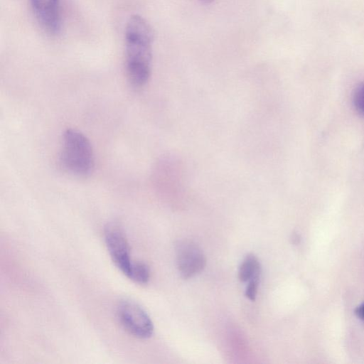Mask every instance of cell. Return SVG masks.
I'll return each instance as SVG.
<instances>
[{
    "instance_id": "1",
    "label": "cell",
    "mask_w": 364,
    "mask_h": 364,
    "mask_svg": "<svg viewBox=\"0 0 364 364\" xmlns=\"http://www.w3.org/2000/svg\"><path fill=\"white\" fill-rule=\"evenodd\" d=\"M60 162L68 172L77 176H86L92 172L95 166L93 149L85 135L73 129L64 132Z\"/></svg>"
},
{
    "instance_id": "2",
    "label": "cell",
    "mask_w": 364,
    "mask_h": 364,
    "mask_svg": "<svg viewBox=\"0 0 364 364\" xmlns=\"http://www.w3.org/2000/svg\"><path fill=\"white\" fill-rule=\"evenodd\" d=\"M126 71L129 82L134 87L145 85L151 75L152 41L125 37Z\"/></svg>"
},
{
    "instance_id": "3",
    "label": "cell",
    "mask_w": 364,
    "mask_h": 364,
    "mask_svg": "<svg viewBox=\"0 0 364 364\" xmlns=\"http://www.w3.org/2000/svg\"><path fill=\"white\" fill-rule=\"evenodd\" d=\"M117 314L121 325L130 334L142 339L151 336L154 331L152 321L136 302L129 299L121 301Z\"/></svg>"
},
{
    "instance_id": "4",
    "label": "cell",
    "mask_w": 364,
    "mask_h": 364,
    "mask_svg": "<svg viewBox=\"0 0 364 364\" xmlns=\"http://www.w3.org/2000/svg\"><path fill=\"white\" fill-rule=\"evenodd\" d=\"M105 241L112 262L127 277L132 264L130 247L123 228L117 223L105 228Z\"/></svg>"
},
{
    "instance_id": "5",
    "label": "cell",
    "mask_w": 364,
    "mask_h": 364,
    "mask_svg": "<svg viewBox=\"0 0 364 364\" xmlns=\"http://www.w3.org/2000/svg\"><path fill=\"white\" fill-rule=\"evenodd\" d=\"M176 258L177 268L183 279L198 274L206 264V258L202 250L190 240H181L176 244Z\"/></svg>"
},
{
    "instance_id": "6",
    "label": "cell",
    "mask_w": 364,
    "mask_h": 364,
    "mask_svg": "<svg viewBox=\"0 0 364 364\" xmlns=\"http://www.w3.org/2000/svg\"><path fill=\"white\" fill-rule=\"evenodd\" d=\"M31 6L41 26L50 33L60 29V0H31Z\"/></svg>"
},
{
    "instance_id": "7",
    "label": "cell",
    "mask_w": 364,
    "mask_h": 364,
    "mask_svg": "<svg viewBox=\"0 0 364 364\" xmlns=\"http://www.w3.org/2000/svg\"><path fill=\"white\" fill-rule=\"evenodd\" d=\"M261 265L256 256L247 255L242 260L238 270V278L242 282L260 278Z\"/></svg>"
},
{
    "instance_id": "8",
    "label": "cell",
    "mask_w": 364,
    "mask_h": 364,
    "mask_svg": "<svg viewBox=\"0 0 364 364\" xmlns=\"http://www.w3.org/2000/svg\"><path fill=\"white\" fill-rule=\"evenodd\" d=\"M127 277L137 284H146L150 278V269L144 262H133Z\"/></svg>"
},
{
    "instance_id": "9",
    "label": "cell",
    "mask_w": 364,
    "mask_h": 364,
    "mask_svg": "<svg viewBox=\"0 0 364 364\" xmlns=\"http://www.w3.org/2000/svg\"><path fill=\"white\" fill-rule=\"evenodd\" d=\"M353 102L357 112L364 116V82L359 85L355 90Z\"/></svg>"
},
{
    "instance_id": "10",
    "label": "cell",
    "mask_w": 364,
    "mask_h": 364,
    "mask_svg": "<svg viewBox=\"0 0 364 364\" xmlns=\"http://www.w3.org/2000/svg\"><path fill=\"white\" fill-rule=\"evenodd\" d=\"M259 278L252 279L248 282L245 289V296L251 301H255L257 294Z\"/></svg>"
},
{
    "instance_id": "11",
    "label": "cell",
    "mask_w": 364,
    "mask_h": 364,
    "mask_svg": "<svg viewBox=\"0 0 364 364\" xmlns=\"http://www.w3.org/2000/svg\"><path fill=\"white\" fill-rule=\"evenodd\" d=\"M355 314L364 322V303L358 306L355 310Z\"/></svg>"
},
{
    "instance_id": "12",
    "label": "cell",
    "mask_w": 364,
    "mask_h": 364,
    "mask_svg": "<svg viewBox=\"0 0 364 364\" xmlns=\"http://www.w3.org/2000/svg\"><path fill=\"white\" fill-rule=\"evenodd\" d=\"M200 1L204 4H210L213 1H214L215 0H200Z\"/></svg>"
}]
</instances>
